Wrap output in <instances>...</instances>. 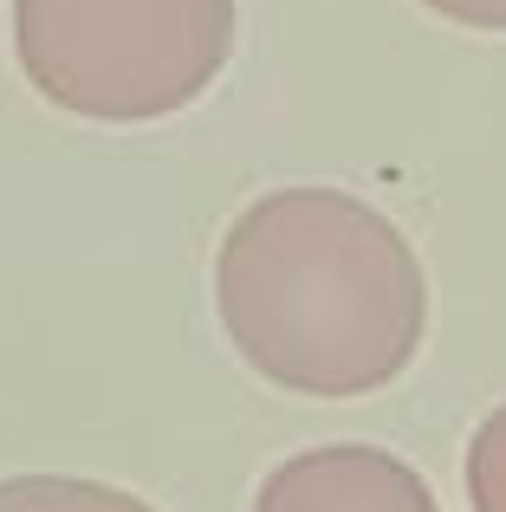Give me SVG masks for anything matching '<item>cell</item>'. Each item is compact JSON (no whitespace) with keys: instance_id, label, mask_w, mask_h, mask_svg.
Returning <instances> with one entry per match:
<instances>
[{"instance_id":"obj_1","label":"cell","mask_w":506,"mask_h":512,"mask_svg":"<svg viewBox=\"0 0 506 512\" xmlns=\"http://www.w3.org/2000/svg\"><path fill=\"white\" fill-rule=\"evenodd\" d=\"M215 312L260 383L312 402L377 396L429 338V273L409 234L351 188L253 195L215 253Z\"/></svg>"},{"instance_id":"obj_2","label":"cell","mask_w":506,"mask_h":512,"mask_svg":"<svg viewBox=\"0 0 506 512\" xmlns=\"http://www.w3.org/2000/svg\"><path fill=\"white\" fill-rule=\"evenodd\" d=\"M234 0H13L20 72L85 124L176 117L234 59Z\"/></svg>"},{"instance_id":"obj_3","label":"cell","mask_w":506,"mask_h":512,"mask_svg":"<svg viewBox=\"0 0 506 512\" xmlns=\"http://www.w3.org/2000/svg\"><path fill=\"white\" fill-rule=\"evenodd\" d=\"M253 512H442V500L403 454L370 441H325L286 454L260 480Z\"/></svg>"},{"instance_id":"obj_4","label":"cell","mask_w":506,"mask_h":512,"mask_svg":"<svg viewBox=\"0 0 506 512\" xmlns=\"http://www.w3.org/2000/svg\"><path fill=\"white\" fill-rule=\"evenodd\" d=\"M0 512H156V506L85 474H13L0 480Z\"/></svg>"},{"instance_id":"obj_5","label":"cell","mask_w":506,"mask_h":512,"mask_svg":"<svg viewBox=\"0 0 506 512\" xmlns=\"http://www.w3.org/2000/svg\"><path fill=\"white\" fill-rule=\"evenodd\" d=\"M461 480H468V506L474 512H506V402L494 415H481V428L468 435Z\"/></svg>"},{"instance_id":"obj_6","label":"cell","mask_w":506,"mask_h":512,"mask_svg":"<svg viewBox=\"0 0 506 512\" xmlns=\"http://www.w3.org/2000/svg\"><path fill=\"white\" fill-rule=\"evenodd\" d=\"M422 7L468 26V33H506V0H422Z\"/></svg>"}]
</instances>
